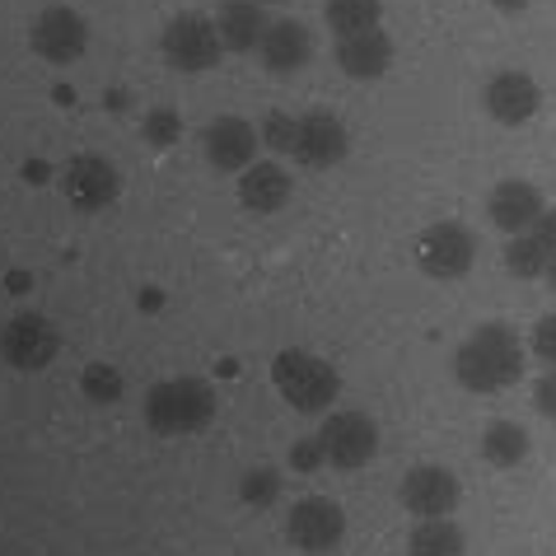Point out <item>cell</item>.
Segmentation results:
<instances>
[{
  "instance_id": "22",
  "label": "cell",
  "mask_w": 556,
  "mask_h": 556,
  "mask_svg": "<svg viewBox=\"0 0 556 556\" xmlns=\"http://www.w3.org/2000/svg\"><path fill=\"white\" fill-rule=\"evenodd\" d=\"M323 20H328L337 38L365 34V28H379L383 0H323Z\"/></svg>"
},
{
  "instance_id": "12",
  "label": "cell",
  "mask_w": 556,
  "mask_h": 556,
  "mask_svg": "<svg viewBox=\"0 0 556 556\" xmlns=\"http://www.w3.org/2000/svg\"><path fill=\"white\" fill-rule=\"evenodd\" d=\"M351 154V131L346 122L328 113V108H308V113L295 117V150L290 160L304 168H332Z\"/></svg>"
},
{
  "instance_id": "16",
  "label": "cell",
  "mask_w": 556,
  "mask_h": 556,
  "mask_svg": "<svg viewBox=\"0 0 556 556\" xmlns=\"http://www.w3.org/2000/svg\"><path fill=\"white\" fill-rule=\"evenodd\" d=\"M543 211H547V202H543V192H538V182H529V178H501L486 197V220L496 225L505 239L529 235Z\"/></svg>"
},
{
  "instance_id": "34",
  "label": "cell",
  "mask_w": 556,
  "mask_h": 556,
  "mask_svg": "<svg viewBox=\"0 0 556 556\" xmlns=\"http://www.w3.org/2000/svg\"><path fill=\"white\" fill-rule=\"evenodd\" d=\"M48 174H52V168H48V164H42V160H28V164H24V178H28V182H34V178L42 182V178H48Z\"/></svg>"
},
{
  "instance_id": "3",
  "label": "cell",
  "mask_w": 556,
  "mask_h": 556,
  "mask_svg": "<svg viewBox=\"0 0 556 556\" xmlns=\"http://www.w3.org/2000/svg\"><path fill=\"white\" fill-rule=\"evenodd\" d=\"M271 389L286 407H295L300 416H328L342 397V375L332 369V361L304 351V346H286L271 361Z\"/></svg>"
},
{
  "instance_id": "7",
  "label": "cell",
  "mask_w": 556,
  "mask_h": 556,
  "mask_svg": "<svg viewBox=\"0 0 556 556\" xmlns=\"http://www.w3.org/2000/svg\"><path fill=\"white\" fill-rule=\"evenodd\" d=\"M286 543L300 556H332L346 543V509L332 496H300L286 515Z\"/></svg>"
},
{
  "instance_id": "8",
  "label": "cell",
  "mask_w": 556,
  "mask_h": 556,
  "mask_svg": "<svg viewBox=\"0 0 556 556\" xmlns=\"http://www.w3.org/2000/svg\"><path fill=\"white\" fill-rule=\"evenodd\" d=\"M56 188H61V197H66L75 211L99 215V211H108L122 197V174H117L113 160L85 150V154H71V164L56 174Z\"/></svg>"
},
{
  "instance_id": "37",
  "label": "cell",
  "mask_w": 556,
  "mask_h": 556,
  "mask_svg": "<svg viewBox=\"0 0 556 556\" xmlns=\"http://www.w3.org/2000/svg\"><path fill=\"white\" fill-rule=\"evenodd\" d=\"M257 5H286V0H257Z\"/></svg>"
},
{
  "instance_id": "13",
  "label": "cell",
  "mask_w": 556,
  "mask_h": 556,
  "mask_svg": "<svg viewBox=\"0 0 556 556\" xmlns=\"http://www.w3.org/2000/svg\"><path fill=\"white\" fill-rule=\"evenodd\" d=\"M257 150H262L257 127L239 113L211 117L206 131H202V154H206V164L215 168V174H243V168H253Z\"/></svg>"
},
{
  "instance_id": "4",
  "label": "cell",
  "mask_w": 556,
  "mask_h": 556,
  "mask_svg": "<svg viewBox=\"0 0 556 556\" xmlns=\"http://www.w3.org/2000/svg\"><path fill=\"white\" fill-rule=\"evenodd\" d=\"M477 249H482V243H477V235L463 220H435L416 235L412 257L430 281H463L477 262Z\"/></svg>"
},
{
  "instance_id": "9",
  "label": "cell",
  "mask_w": 556,
  "mask_h": 556,
  "mask_svg": "<svg viewBox=\"0 0 556 556\" xmlns=\"http://www.w3.org/2000/svg\"><path fill=\"white\" fill-rule=\"evenodd\" d=\"M463 501V482L454 468L444 463H416L397 482V505L412 519H454V509Z\"/></svg>"
},
{
  "instance_id": "11",
  "label": "cell",
  "mask_w": 556,
  "mask_h": 556,
  "mask_svg": "<svg viewBox=\"0 0 556 556\" xmlns=\"http://www.w3.org/2000/svg\"><path fill=\"white\" fill-rule=\"evenodd\" d=\"M28 48H34L48 66H71V61H80L85 48H89V24L80 10L71 5H48L34 14V24H28Z\"/></svg>"
},
{
  "instance_id": "15",
  "label": "cell",
  "mask_w": 556,
  "mask_h": 556,
  "mask_svg": "<svg viewBox=\"0 0 556 556\" xmlns=\"http://www.w3.org/2000/svg\"><path fill=\"white\" fill-rule=\"evenodd\" d=\"M257 61L267 75H276V80L300 75L308 61H314V28L304 20H271L267 34L257 42Z\"/></svg>"
},
{
  "instance_id": "17",
  "label": "cell",
  "mask_w": 556,
  "mask_h": 556,
  "mask_svg": "<svg viewBox=\"0 0 556 556\" xmlns=\"http://www.w3.org/2000/svg\"><path fill=\"white\" fill-rule=\"evenodd\" d=\"M290 197H295V178H290V168L281 160H257L253 168H243V174H239V202H243V211L276 215V211L290 206Z\"/></svg>"
},
{
  "instance_id": "30",
  "label": "cell",
  "mask_w": 556,
  "mask_h": 556,
  "mask_svg": "<svg viewBox=\"0 0 556 556\" xmlns=\"http://www.w3.org/2000/svg\"><path fill=\"white\" fill-rule=\"evenodd\" d=\"M533 407H538V416L556 421V369H547V375L533 383Z\"/></svg>"
},
{
  "instance_id": "26",
  "label": "cell",
  "mask_w": 556,
  "mask_h": 556,
  "mask_svg": "<svg viewBox=\"0 0 556 556\" xmlns=\"http://www.w3.org/2000/svg\"><path fill=\"white\" fill-rule=\"evenodd\" d=\"M281 491H286V482H281V472L276 468H249L239 477V496H243V505H253V509H271L276 501H281Z\"/></svg>"
},
{
  "instance_id": "19",
  "label": "cell",
  "mask_w": 556,
  "mask_h": 556,
  "mask_svg": "<svg viewBox=\"0 0 556 556\" xmlns=\"http://www.w3.org/2000/svg\"><path fill=\"white\" fill-rule=\"evenodd\" d=\"M211 20H215V34H220L225 52H257V42L271 24L257 0H220V10Z\"/></svg>"
},
{
  "instance_id": "20",
  "label": "cell",
  "mask_w": 556,
  "mask_h": 556,
  "mask_svg": "<svg viewBox=\"0 0 556 556\" xmlns=\"http://www.w3.org/2000/svg\"><path fill=\"white\" fill-rule=\"evenodd\" d=\"M533 450V440H529V430H523L519 421H509V416H496V421H486L482 426V440H477V454H482V463H491V468H519L523 458H529Z\"/></svg>"
},
{
  "instance_id": "28",
  "label": "cell",
  "mask_w": 556,
  "mask_h": 556,
  "mask_svg": "<svg viewBox=\"0 0 556 556\" xmlns=\"http://www.w3.org/2000/svg\"><path fill=\"white\" fill-rule=\"evenodd\" d=\"M529 351H533L547 369H556V314H543V318L533 323V332H529Z\"/></svg>"
},
{
  "instance_id": "18",
  "label": "cell",
  "mask_w": 556,
  "mask_h": 556,
  "mask_svg": "<svg viewBox=\"0 0 556 556\" xmlns=\"http://www.w3.org/2000/svg\"><path fill=\"white\" fill-rule=\"evenodd\" d=\"M337 66H342L351 80H383L393 66V38L383 28H365V34H351V38H337Z\"/></svg>"
},
{
  "instance_id": "2",
  "label": "cell",
  "mask_w": 556,
  "mask_h": 556,
  "mask_svg": "<svg viewBox=\"0 0 556 556\" xmlns=\"http://www.w3.org/2000/svg\"><path fill=\"white\" fill-rule=\"evenodd\" d=\"M220 412V397L202 375H174V379H160L154 389L146 393V426L164 440H178V435H202V430L215 421Z\"/></svg>"
},
{
  "instance_id": "5",
  "label": "cell",
  "mask_w": 556,
  "mask_h": 556,
  "mask_svg": "<svg viewBox=\"0 0 556 556\" xmlns=\"http://www.w3.org/2000/svg\"><path fill=\"white\" fill-rule=\"evenodd\" d=\"M318 444H323L328 468L361 472L379 454V426H375V416H369V412L332 407L328 416H323V426H318Z\"/></svg>"
},
{
  "instance_id": "24",
  "label": "cell",
  "mask_w": 556,
  "mask_h": 556,
  "mask_svg": "<svg viewBox=\"0 0 556 556\" xmlns=\"http://www.w3.org/2000/svg\"><path fill=\"white\" fill-rule=\"evenodd\" d=\"M80 393H85V403H94V407H117L122 393H127V375L108 361H94L80 369Z\"/></svg>"
},
{
  "instance_id": "6",
  "label": "cell",
  "mask_w": 556,
  "mask_h": 556,
  "mask_svg": "<svg viewBox=\"0 0 556 556\" xmlns=\"http://www.w3.org/2000/svg\"><path fill=\"white\" fill-rule=\"evenodd\" d=\"M160 52L164 61L174 66L178 75H202L220 61V34H215V20L211 14H197V10H182L164 24L160 34Z\"/></svg>"
},
{
  "instance_id": "36",
  "label": "cell",
  "mask_w": 556,
  "mask_h": 556,
  "mask_svg": "<svg viewBox=\"0 0 556 556\" xmlns=\"http://www.w3.org/2000/svg\"><path fill=\"white\" fill-rule=\"evenodd\" d=\"M543 281H547V286H552V290H556V257H552V262H547V276H543Z\"/></svg>"
},
{
  "instance_id": "31",
  "label": "cell",
  "mask_w": 556,
  "mask_h": 556,
  "mask_svg": "<svg viewBox=\"0 0 556 556\" xmlns=\"http://www.w3.org/2000/svg\"><path fill=\"white\" fill-rule=\"evenodd\" d=\"M529 235L538 239V243H543V249L556 257V206H547L543 215H538V225L529 229Z\"/></svg>"
},
{
  "instance_id": "14",
  "label": "cell",
  "mask_w": 556,
  "mask_h": 556,
  "mask_svg": "<svg viewBox=\"0 0 556 556\" xmlns=\"http://www.w3.org/2000/svg\"><path fill=\"white\" fill-rule=\"evenodd\" d=\"M538 108H543V89L529 71H496L482 85V113L496 127H523L538 117Z\"/></svg>"
},
{
  "instance_id": "29",
  "label": "cell",
  "mask_w": 556,
  "mask_h": 556,
  "mask_svg": "<svg viewBox=\"0 0 556 556\" xmlns=\"http://www.w3.org/2000/svg\"><path fill=\"white\" fill-rule=\"evenodd\" d=\"M290 468H295V472H318V468H328L318 435H308V440H295V444H290Z\"/></svg>"
},
{
  "instance_id": "32",
  "label": "cell",
  "mask_w": 556,
  "mask_h": 556,
  "mask_svg": "<svg viewBox=\"0 0 556 556\" xmlns=\"http://www.w3.org/2000/svg\"><path fill=\"white\" fill-rule=\"evenodd\" d=\"M28 286H34V276L28 271H5V290H14V295H24Z\"/></svg>"
},
{
  "instance_id": "33",
  "label": "cell",
  "mask_w": 556,
  "mask_h": 556,
  "mask_svg": "<svg viewBox=\"0 0 556 556\" xmlns=\"http://www.w3.org/2000/svg\"><path fill=\"white\" fill-rule=\"evenodd\" d=\"M136 304H141V308H150V314H154V308L164 304V290H154V286H150V290H141V300H136Z\"/></svg>"
},
{
  "instance_id": "21",
  "label": "cell",
  "mask_w": 556,
  "mask_h": 556,
  "mask_svg": "<svg viewBox=\"0 0 556 556\" xmlns=\"http://www.w3.org/2000/svg\"><path fill=\"white\" fill-rule=\"evenodd\" d=\"M407 556H468V538L454 519H416L407 533Z\"/></svg>"
},
{
  "instance_id": "1",
  "label": "cell",
  "mask_w": 556,
  "mask_h": 556,
  "mask_svg": "<svg viewBox=\"0 0 556 556\" xmlns=\"http://www.w3.org/2000/svg\"><path fill=\"white\" fill-rule=\"evenodd\" d=\"M523 375V342L509 323H482L454 351V379L468 393H505Z\"/></svg>"
},
{
  "instance_id": "27",
  "label": "cell",
  "mask_w": 556,
  "mask_h": 556,
  "mask_svg": "<svg viewBox=\"0 0 556 556\" xmlns=\"http://www.w3.org/2000/svg\"><path fill=\"white\" fill-rule=\"evenodd\" d=\"M257 141L267 146L271 154H290V150H295V113H281V108L267 113L257 122Z\"/></svg>"
},
{
  "instance_id": "23",
  "label": "cell",
  "mask_w": 556,
  "mask_h": 556,
  "mask_svg": "<svg viewBox=\"0 0 556 556\" xmlns=\"http://www.w3.org/2000/svg\"><path fill=\"white\" fill-rule=\"evenodd\" d=\"M547 262H552V253H547L533 235L505 239V271L515 276V281H543V276H547Z\"/></svg>"
},
{
  "instance_id": "35",
  "label": "cell",
  "mask_w": 556,
  "mask_h": 556,
  "mask_svg": "<svg viewBox=\"0 0 556 556\" xmlns=\"http://www.w3.org/2000/svg\"><path fill=\"white\" fill-rule=\"evenodd\" d=\"M529 5H533V0H496V10H505V14H523Z\"/></svg>"
},
{
  "instance_id": "25",
  "label": "cell",
  "mask_w": 556,
  "mask_h": 556,
  "mask_svg": "<svg viewBox=\"0 0 556 556\" xmlns=\"http://www.w3.org/2000/svg\"><path fill=\"white\" fill-rule=\"evenodd\" d=\"M141 136H146V146L150 150H174L182 141V117H178V108H146V117H141Z\"/></svg>"
},
{
  "instance_id": "10",
  "label": "cell",
  "mask_w": 556,
  "mask_h": 556,
  "mask_svg": "<svg viewBox=\"0 0 556 556\" xmlns=\"http://www.w3.org/2000/svg\"><path fill=\"white\" fill-rule=\"evenodd\" d=\"M61 351V332L52 328V318L34 314V308H24V314H14L5 328H0V361L10 369H20V375H38V369H48Z\"/></svg>"
}]
</instances>
